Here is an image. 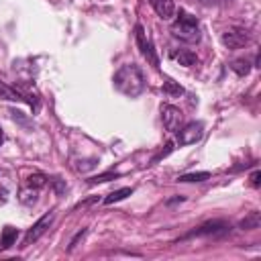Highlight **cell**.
<instances>
[{
	"mask_svg": "<svg viewBox=\"0 0 261 261\" xmlns=\"http://www.w3.org/2000/svg\"><path fill=\"white\" fill-rule=\"evenodd\" d=\"M112 84L120 94H124L128 98H137L145 90V75L137 63H124L116 69Z\"/></svg>",
	"mask_w": 261,
	"mask_h": 261,
	"instance_id": "1",
	"label": "cell"
},
{
	"mask_svg": "<svg viewBox=\"0 0 261 261\" xmlns=\"http://www.w3.org/2000/svg\"><path fill=\"white\" fill-rule=\"evenodd\" d=\"M171 35L186 41V43H196L200 41V24L198 18L194 14H190L188 10H179L177 18L171 24Z\"/></svg>",
	"mask_w": 261,
	"mask_h": 261,
	"instance_id": "2",
	"label": "cell"
},
{
	"mask_svg": "<svg viewBox=\"0 0 261 261\" xmlns=\"http://www.w3.org/2000/svg\"><path fill=\"white\" fill-rule=\"evenodd\" d=\"M135 41H137V47H139L141 55H143L155 69H159V57H157V53H155V47H153L151 39H149L147 33H145L143 24H137V27H135Z\"/></svg>",
	"mask_w": 261,
	"mask_h": 261,
	"instance_id": "3",
	"label": "cell"
},
{
	"mask_svg": "<svg viewBox=\"0 0 261 261\" xmlns=\"http://www.w3.org/2000/svg\"><path fill=\"white\" fill-rule=\"evenodd\" d=\"M202 137H204V124L200 120H194L177 130V145H181V147L192 145V143H198Z\"/></svg>",
	"mask_w": 261,
	"mask_h": 261,
	"instance_id": "4",
	"label": "cell"
},
{
	"mask_svg": "<svg viewBox=\"0 0 261 261\" xmlns=\"http://www.w3.org/2000/svg\"><path fill=\"white\" fill-rule=\"evenodd\" d=\"M53 214L49 212V214H45V216H41L29 230H27V234H24V241H22V247H29V245H33L35 241H39L45 232H47V228L51 226V222H53Z\"/></svg>",
	"mask_w": 261,
	"mask_h": 261,
	"instance_id": "5",
	"label": "cell"
},
{
	"mask_svg": "<svg viewBox=\"0 0 261 261\" xmlns=\"http://www.w3.org/2000/svg\"><path fill=\"white\" fill-rule=\"evenodd\" d=\"M161 120H163L165 130L175 133L179 128L181 120H184V112L177 106H173V104H163L161 106Z\"/></svg>",
	"mask_w": 261,
	"mask_h": 261,
	"instance_id": "6",
	"label": "cell"
},
{
	"mask_svg": "<svg viewBox=\"0 0 261 261\" xmlns=\"http://www.w3.org/2000/svg\"><path fill=\"white\" fill-rule=\"evenodd\" d=\"M220 41H222V45L228 47V49H241L243 45L249 43V33H247L245 29H228V31L222 33Z\"/></svg>",
	"mask_w": 261,
	"mask_h": 261,
	"instance_id": "7",
	"label": "cell"
},
{
	"mask_svg": "<svg viewBox=\"0 0 261 261\" xmlns=\"http://www.w3.org/2000/svg\"><path fill=\"white\" fill-rule=\"evenodd\" d=\"M230 226L224 222V220H210V222H204L202 226H198L196 230L188 232L184 239H190V237H206V234H220V232H226Z\"/></svg>",
	"mask_w": 261,
	"mask_h": 261,
	"instance_id": "8",
	"label": "cell"
},
{
	"mask_svg": "<svg viewBox=\"0 0 261 261\" xmlns=\"http://www.w3.org/2000/svg\"><path fill=\"white\" fill-rule=\"evenodd\" d=\"M151 8L157 12V16L161 20H171L173 14H175V4L173 0H149Z\"/></svg>",
	"mask_w": 261,
	"mask_h": 261,
	"instance_id": "9",
	"label": "cell"
},
{
	"mask_svg": "<svg viewBox=\"0 0 261 261\" xmlns=\"http://www.w3.org/2000/svg\"><path fill=\"white\" fill-rule=\"evenodd\" d=\"M0 98H4V100H12V102H29L31 106L37 104L35 98H29V96L20 94V92H16L14 88H10V86H6V84H0Z\"/></svg>",
	"mask_w": 261,
	"mask_h": 261,
	"instance_id": "10",
	"label": "cell"
},
{
	"mask_svg": "<svg viewBox=\"0 0 261 261\" xmlns=\"http://www.w3.org/2000/svg\"><path fill=\"white\" fill-rule=\"evenodd\" d=\"M173 59H175L179 65H184V67H192V65H196V61H198L196 53L190 51V49H181V51L173 53Z\"/></svg>",
	"mask_w": 261,
	"mask_h": 261,
	"instance_id": "11",
	"label": "cell"
},
{
	"mask_svg": "<svg viewBox=\"0 0 261 261\" xmlns=\"http://www.w3.org/2000/svg\"><path fill=\"white\" fill-rule=\"evenodd\" d=\"M16 237H18V230H16L14 226H4L2 239H0V247H2V249H10V247L16 243Z\"/></svg>",
	"mask_w": 261,
	"mask_h": 261,
	"instance_id": "12",
	"label": "cell"
},
{
	"mask_svg": "<svg viewBox=\"0 0 261 261\" xmlns=\"http://www.w3.org/2000/svg\"><path fill=\"white\" fill-rule=\"evenodd\" d=\"M259 224H261V216H259V212H251L249 216H245V218L239 222V226H241L243 230H253V228H259Z\"/></svg>",
	"mask_w": 261,
	"mask_h": 261,
	"instance_id": "13",
	"label": "cell"
},
{
	"mask_svg": "<svg viewBox=\"0 0 261 261\" xmlns=\"http://www.w3.org/2000/svg\"><path fill=\"white\" fill-rule=\"evenodd\" d=\"M133 194V188H120V190H114L112 194H108L106 198H104V204H114V202H120V200H124L126 196H130Z\"/></svg>",
	"mask_w": 261,
	"mask_h": 261,
	"instance_id": "14",
	"label": "cell"
},
{
	"mask_svg": "<svg viewBox=\"0 0 261 261\" xmlns=\"http://www.w3.org/2000/svg\"><path fill=\"white\" fill-rule=\"evenodd\" d=\"M230 69H232L239 77H245V75L251 71V63H249L247 59H234V61L230 63Z\"/></svg>",
	"mask_w": 261,
	"mask_h": 261,
	"instance_id": "15",
	"label": "cell"
},
{
	"mask_svg": "<svg viewBox=\"0 0 261 261\" xmlns=\"http://www.w3.org/2000/svg\"><path fill=\"white\" fill-rule=\"evenodd\" d=\"M161 90H163L165 96H181V94H184V88H181L177 82H173V80H165Z\"/></svg>",
	"mask_w": 261,
	"mask_h": 261,
	"instance_id": "16",
	"label": "cell"
},
{
	"mask_svg": "<svg viewBox=\"0 0 261 261\" xmlns=\"http://www.w3.org/2000/svg\"><path fill=\"white\" fill-rule=\"evenodd\" d=\"M204 179H210L208 171H194V173H184V175L177 177V181H186V184H190V181H204Z\"/></svg>",
	"mask_w": 261,
	"mask_h": 261,
	"instance_id": "17",
	"label": "cell"
},
{
	"mask_svg": "<svg viewBox=\"0 0 261 261\" xmlns=\"http://www.w3.org/2000/svg\"><path fill=\"white\" fill-rule=\"evenodd\" d=\"M27 186L29 188H35V190H41L43 186H47V175L43 173H33L27 177Z\"/></svg>",
	"mask_w": 261,
	"mask_h": 261,
	"instance_id": "18",
	"label": "cell"
},
{
	"mask_svg": "<svg viewBox=\"0 0 261 261\" xmlns=\"http://www.w3.org/2000/svg\"><path fill=\"white\" fill-rule=\"evenodd\" d=\"M18 200H20L22 204H27V206H33V204L37 202V190H35V188L22 190V192H20V196H18Z\"/></svg>",
	"mask_w": 261,
	"mask_h": 261,
	"instance_id": "19",
	"label": "cell"
},
{
	"mask_svg": "<svg viewBox=\"0 0 261 261\" xmlns=\"http://www.w3.org/2000/svg\"><path fill=\"white\" fill-rule=\"evenodd\" d=\"M118 173H112V171H106V173H100V175H94L88 179L90 186H96V184H104V181H110V179H116Z\"/></svg>",
	"mask_w": 261,
	"mask_h": 261,
	"instance_id": "20",
	"label": "cell"
},
{
	"mask_svg": "<svg viewBox=\"0 0 261 261\" xmlns=\"http://www.w3.org/2000/svg\"><path fill=\"white\" fill-rule=\"evenodd\" d=\"M49 184L53 186L55 194H63V192H65V188H67V186H65V181H63L61 177H51V179H49Z\"/></svg>",
	"mask_w": 261,
	"mask_h": 261,
	"instance_id": "21",
	"label": "cell"
},
{
	"mask_svg": "<svg viewBox=\"0 0 261 261\" xmlns=\"http://www.w3.org/2000/svg\"><path fill=\"white\" fill-rule=\"evenodd\" d=\"M171 151H173V143H165V149H161V151H159V153H157V155H155V157L151 159V163H157L159 159H163V157H167V155H169Z\"/></svg>",
	"mask_w": 261,
	"mask_h": 261,
	"instance_id": "22",
	"label": "cell"
},
{
	"mask_svg": "<svg viewBox=\"0 0 261 261\" xmlns=\"http://www.w3.org/2000/svg\"><path fill=\"white\" fill-rule=\"evenodd\" d=\"M86 232H88V228H82V230H80V232H77V234H75V237H73V239L69 241V247H67V253H71V251H73V249L77 247V243H80V241H82V239L86 237Z\"/></svg>",
	"mask_w": 261,
	"mask_h": 261,
	"instance_id": "23",
	"label": "cell"
},
{
	"mask_svg": "<svg viewBox=\"0 0 261 261\" xmlns=\"http://www.w3.org/2000/svg\"><path fill=\"white\" fill-rule=\"evenodd\" d=\"M259 177H261V171H259V169H255V171L251 173V186H253V188H259V184H261V179H259Z\"/></svg>",
	"mask_w": 261,
	"mask_h": 261,
	"instance_id": "24",
	"label": "cell"
},
{
	"mask_svg": "<svg viewBox=\"0 0 261 261\" xmlns=\"http://www.w3.org/2000/svg\"><path fill=\"white\" fill-rule=\"evenodd\" d=\"M6 202V190H0V204Z\"/></svg>",
	"mask_w": 261,
	"mask_h": 261,
	"instance_id": "25",
	"label": "cell"
},
{
	"mask_svg": "<svg viewBox=\"0 0 261 261\" xmlns=\"http://www.w3.org/2000/svg\"><path fill=\"white\" fill-rule=\"evenodd\" d=\"M4 143V133H2V128H0V145Z\"/></svg>",
	"mask_w": 261,
	"mask_h": 261,
	"instance_id": "26",
	"label": "cell"
}]
</instances>
